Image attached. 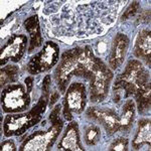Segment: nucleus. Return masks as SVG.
Listing matches in <instances>:
<instances>
[{
	"label": "nucleus",
	"instance_id": "nucleus-1",
	"mask_svg": "<svg viewBox=\"0 0 151 151\" xmlns=\"http://www.w3.org/2000/svg\"><path fill=\"white\" fill-rule=\"evenodd\" d=\"M50 95L42 94L37 104L29 112L17 115H9L4 120V135L10 137L12 135H21L27 129L37 124L41 119V114L45 113L47 107Z\"/></svg>",
	"mask_w": 151,
	"mask_h": 151
},
{
	"label": "nucleus",
	"instance_id": "nucleus-2",
	"mask_svg": "<svg viewBox=\"0 0 151 151\" xmlns=\"http://www.w3.org/2000/svg\"><path fill=\"white\" fill-rule=\"evenodd\" d=\"M62 107L60 105L55 107L50 115L52 126L47 131H37L31 134L21 144L20 150H48L55 144V140L63 129V120L60 118Z\"/></svg>",
	"mask_w": 151,
	"mask_h": 151
},
{
	"label": "nucleus",
	"instance_id": "nucleus-3",
	"mask_svg": "<svg viewBox=\"0 0 151 151\" xmlns=\"http://www.w3.org/2000/svg\"><path fill=\"white\" fill-rule=\"evenodd\" d=\"M149 73L139 60H130L124 72L117 78L113 90L114 92L125 91L126 96L135 95L138 90L149 84Z\"/></svg>",
	"mask_w": 151,
	"mask_h": 151
},
{
	"label": "nucleus",
	"instance_id": "nucleus-4",
	"mask_svg": "<svg viewBox=\"0 0 151 151\" xmlns=\"http://www.w3.org/2000/svg\"><path fill=\"white\" fill-rule=\"evenodd\" d=\"M2 109L6 113H20L27 109L30 97L27 90L21 84H10L2 90Z\"/></svg>",
	"mask_w": 151,
	"mask_h": 151
},
{
	"label": "nucleus",
	"instance_id": "nucleus-5",
	"mask_svg": "<svg viewBox=\"0 0 151 151\" xmlns=\"http://www.w3.org/2000/svg\"><path fill=\"white\" fill-rule=\"evenodd\" d=\"M60 48L58 45L52 41H47L43 48L35 57L31 58L28 63L27 70L31 75H37L48 70L58 63Z\"/></svg>",
	"mask_w": 151,
	"mask_h": 151
},
{
	"label": "nucleus",
	"instance_id": "nucleus-6",
	"mask_svg": "<svg viewBox=\"0 0 151 151\" xmlns=\"http://www.w3.org/2000/svg\"><path fill=\"white\" fill-rule=\"evenodd\" d=\"M87 104L86 87L82 83H73L68 88L64 101V116L70 121L73 114H81Z\"/></svg>",
	"mask_w": 151,
	"mask_h": 151
},
{
	"label": "nucleus",
	"instance_id": "nucleus-7",
	"mask_svg": "<svg viewBox=\"0 0 151 151\" xmlns=\"http://www.w3.org/2000/svg\"><path fill=\"white\" fill-rule=\"evenodd\" d=\"M82 52V47H76L73 50H67L62 55L57 70L55 73V81L58 83V89L60 93L64 94L67 90L68 83L70 82V78L73 77L76 65L78 63L80 53Z\"/></svg>",
	"mask_w": 151,
	"mask_h": 151
},
{
	"label": "nucleus",
	"instance_id": "nucleus-8",
	"mask_svg": "<svg viewBox=\"0 0 151 151\" xmlns=\"http://www.w3.org/2000/svg\"><path fill=\"white\" fill-rule=\"evenodd\" d=\"M112 80H113V73L106 65L96 73L94 78L90 81L91 101L93 103L101 102L106 98Z\"/></svg>",
	"mask_w": 151,
	"mask_h": 151
},
{
	"label": "nucleus",
	"instance_id": "nucleus-9",
	"mask_svg": "<svg viewBox=\"0 0 151 151\" xmlns=\"http://www.w3.org/2000/svg\"><path fill=\"white\" fill-rule=\"evenodd\" d=\"M27 38L23 35H14L9 37L5 45L1 48V57H0V65L3 67L8 60L11 62H19L22 58L26 48Z\"/></svg>",
	"mask_w": 151,
	"mask_h": 151
},
{
	"label": "nucleus",
	"instance_id": "nucleus-10",
	"mask_svg": "<svg viewBox=\"0 0 151 151\" xmlns=\"http://www.w3.org/2000/svg\"><path fill=\"white\" fill-rule=\"evenodd\" d=\"M87 116L101 123L108 135H112L120 130L119 116L114 110H111V109H100L99 110L96 108H90L87 111Z\"/></svg>",
	"mask_w": 151,
	"mask_h": 151
},
{
	"label": "nucleus",
	"instance_id": "nucleus-11",
	"mask_svg": "<svg viewBox=\"0 0 151 151\" xmlns=\"http://www.w3.org/2000/svg\"><path fill=\"white\" fill-rule=\"evenodd\" d=\"M129 47V38L123 33H118L114 40L111 50L109 65L112 70H116L123 64Z\"/></svg>",
	"mask_w": 151,
	"mask_h": 151
},
{
	"label": "nucleus",
	"instance_id": "nucleus-12",
	"mask_svg": "<svg viewBox=\"0 0 151 151\" xmlns=\"http://www.w3.org/2000/svg\"><path fill=\"white\" fill-rule=\"evenodd\" d=\"M58 147V150H84L80 140L79 127L77 122H72L68 125Z\"/></svg>",
	"mask_w": 151,
	"mask_h": 151
},
{
	"label": "nucleus",
	"instance_id": "nucleus-13",
	"mask_svg": "<svg viewBox=\"0 0 151 151\" xmlns=\"http://www.w3.org/2000/svg\"><path fill=\"white\" fill-rule=\"evenodd\" d=\"M134 53L138 58L143 60L150 65L151 58V37L149 29H142L138 33L137 40L134 47Z\"/></svg>",
	"mask_w": 151,
	"mask_h": 151
},
{
	"label": "nucleus",
	"instance_id": "nucleus-14",
	"mask_svg": "<svg viewBox=\"0 0 151 151\" xmlns=\"http://www.w3.org/2000/svg\"><path fill=\"white\" fill-rule=\"evenodd\" d=\"M24 27L30 35V43L28 47V53L33 52L35 50L42 45V36L40 33V22L37 15H32L24 21Z\"/></svg>",
	"mask_w": 151,
	"mask_h": 151
},
{
	"label": "nucleus",
	"instance_id": "nucleus-15",
	"mask_svg": "<svg viewBox=\"0 0 151 151\" xmlns=\"http://www.w3.org/2000/svg\"><path fill=\"white\" fill-rule=\"evenodd\" d=\"M151 139V125L149 119H142L138 123V129L136 135L133 139L132 147L134 149H140L143 144H148L150 146Z\"/></svg>",
	"mask_w": 151,
	"mask_h": 151
},
{
	"label": "nucleus",
	"instance_id": "nucleus-16",
	"mask_svg": "<svg viewBox=\"0 0 151 151\" xmlns=\"http://www.w3.org/2000/svg\"><path fill=\"white\" fill-rule=\"evenodd\" d=\"M136 115V107L133 100H127L123 106V110L121 117H119L120 120V130L128 131L132 126V123L135 119Z\"/></svg>",
	"mask_w": 151,
	"mask_h": 151
},
{
	"label": "nucleus",
	"instance_id": "nucleus-17",
	"mask_svg": "<svg viewBox=\"0 0 151 151\" xmlns=\"http://www.w3.org/2000/svg\"><path fill=\"white\" fill-rule=\"evenodd\" d=\"M137 103V108L140 113H145L150 109V83L141 88L134 95Z\"/></svg>",
	"mask_w": 151,
	"mask_h": 151
},
{
	"label": "nucleus",
	"instance_id": "nucleus-18",
	"mask_svg": "<svg viewBox=\"0 0 151 151\" xmlns=\"http://www.w3.org/2000/svg\"><path fill=\"white\" fill-rule=\"evenodd\" d=\"M18 67L16 65H9L7 67H4L1 69V87L5 86L7 84H10L13 83L17 80L18 78Z\"/></svg>",
	"mask_w": 151,
	"mask_h": 151
},
{
	"label": "nucleus",
	"instance_id": "nucleus-19",
	"mask_svg": "<svg viewBox=\"0 0 151 151\" xmlns=\"http://www.w3.org/2000/svg\"><path fill=\"white\" fill-rule=\"evenodd\" d=\"M100 137H101V130H100L98 126L91 125L85 131L84 139H85V143L88 146L96 145L100 141Z\"/></svg>",
	"mask_w": 151,
	"mask_h": 151
},
{
	"label": "nucleus",
	"instance_id": "nucleus-20",
	"mask_svg": "<svg viewBox=\"0 0 151 151\" xmlns=\"http://www.w3.org/2000/svg\"><path fill=\"white\" fill-rule=\"evenodd\" d=\"M139 8H140L139 2L138 1L132 2V3L127 7V9L124 11V13L122 14V16H121V21H125V20H127V19L131 18L132 16H134L136 13H137V11L139 10Z\"/></svg>",
	"mask_w": 151,
	"mask_h": 151
},
{
	"label": "nucleus",
	"instance_id": "nucleus-21",
	"mask_svg": "<svg viewBox=\"0 0 151 151\" xmlns=\"http://www.w3.org/2000/svg\"><path fill=\"white\" fill-rule=\"evenodd\" d=\"M128 139L127 138L120 137L116 139L110 145V151H127L128 150Z\"/></svg>",
	"mask_w": 151,
	"mask_h": 151
},
{
	"label": "nucleus",
	"instance_id": "nucleus-22",
	"mask_svg": "<svg viewBox=\"0 0 151 151\" xmlns=\"http://www.w3.org/2000/svg\"><path fill=\"white\" fill-rule=\"evenodd\" d=\"M1 150L2 151H14L16 150V146L12 140H5L1 143Z\"/></svg>",
	"mask_w": 151,
	"mask_h": 151
},
{
	"label": "nucleus",
	"instance_id": "nucleus-23",
	"mask_svg": "<svg viewBox=\"0 0 151 151\" xmlns=\"http://www.w3.org/2000/svg\"><path fill=\"white\" fill-rule=\"evenodd\" d=\"M50 76L47 75L45 76V78L43 79L42 82V94L45 95H50Z\"/></svg>",
	"mask_w": 151,
	"mask_h": 151
},
{
	"label": "nucleus",
	"instance_id": "nucleus-24",
	"mask_svg": "<svg viewBox=\"0 0 151 151\" xmlns=\"http://www.w3.org/2000/svg\"><path fill=\"white\" fill-rule=\"evenodd\" d=\"M150 21V10H145L144 12L139 15L138 17V22H141V23H147Z\"/></svg>",
	"mask_w": 151,
	"mask_h": 151
},
{
	"label": "nucleus",
	"instance_id": "nucleus-25",
	"mask_svg": "<svg viewBox=\"0 0 151 151\" xmlns=\"http://www.w3.org/2000/svg\"><path fill=\"white\" fill-rule=\"evenodd\" d=\"M25 84H26V87H27V92L30 93L31 89L33 87V77H27L25 79Z\"/></svg>",
	"mask_w": 151,
	"mask_h": 151
},
{
	"label": "nucleus",
	"instance_id": "nucleus-26",
	"mask_svg": "<svg viewBox=\"0 0 151 151\" xmlns=\"http://www.w3.org/2000/svg\"><path fill=\"white\" fill-rule=\"evenodd\" d=\"M58 97H60V94H58V92H53V93L52 94V97H50V107H52V105L58 101Z\"/></svg>",
	"mask_w": 151,
	"mask_h": 151
}]
</instances>
